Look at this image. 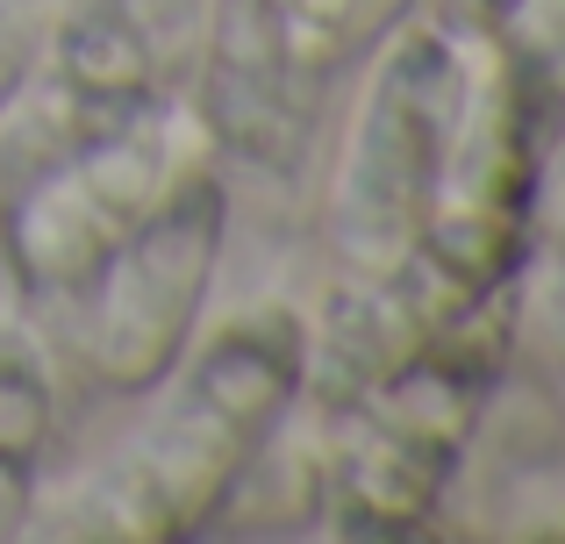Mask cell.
I'll list each match as a JSON object with an SVG mask.
<instances>
[{
    "label": "cell",
    "instance_id": "cell-11",
    "mask_svg": "<svg viewBox=\"0 0 565 544\" xmlns=\"http://www.w3.org/2000/svg\"><path fill=\"white\" fill-rule=\"evenodd\" d=\"M466 8H472V14H480V22H501V14H509V8H515V0H466Z\"/></svg>",
    "mask_w": 565,
    "mask_h": 544
},
{
    "label": "cell",
    "instance_id": "cell-4",
    "mask_svg": "<svg viewBox=\"0 0 565 544\" xmlns=\"http://www.w3.org/2000/svg\"><path fill=\"white\" fill-rule=\"evenodd\" d=\"M222 230H230L222 180L215 172H186L108 252V266L86 279L94 287L86 373L108 394H151L186 359L207 287H215V266H222Z\"/></svg>",
    "mask_w": 565,
    "mask_h": 544
},
{
    "label": "cell",
    "instance_id": "cell-2",
    "mask_svg": "<svg viewBox=\"0 0 565 544\" xmlns=\"http://www.w3.org/2000/svg\"><path fill=\"white\" fill-rule=\"evenodd\" d=\"M494 308L501 301L472 308L437 344H423L359 402H344L351 430L322 488V509L344 537H415L437 516L458 451L487 408L494 365L509 359V322L494 330Z\"/></svg>",
    "mask_w": 565,
    "mask_h": 544
},
{
    "label": "cell",
    "instance_id": "cell-6",
    "mask_svg": "<svg viewBox=\"0 0 565 544\" xmlns=\"http://www.w3.org/2000/svg\"><path fill=\"white\" fill-rule=\"evenodd\" d=\"M301 57L287 36V0H222L207 36V79L201 115L215 143L250 172H279L301 143Z\"/></svg>",
    "mask_w": 565,
    "mask_h": 544
},
{
    "label": "cell",
    "instance_id": "cell-7",
    "mask_svg": "<svg viewBox=\"0 0 565 544\" xmlns=\"http://www.w3.org/2000/svg\"><path fill=\"white\" fill-rule=\"evenodd\" d=\"M43 100H51L57 143L151 115V36L129 0H79L65 14Z\"/></svg>",
    "mask_w": 565,
    "mask_h": 544
},
{
    "label": "cell",
    "instance_id": "cell-1",
    "mask_svg": "<svg viewBox=\"0 0 565 544\" xmlns=\"http://www.w3.org/2000/svg\"><path fill=\"white\" fill-rule=\"evenodd\" d=\"M308 365H316V337L294 308H250L222 322L201 351L186 344V359L158 380L166 408L129 445V459L100 494V531L193 537L201 523H215L230 488L301 402Z\"/></svg>",
    "mask_w": 565,
    "mask_h": 544
},
{
    "label": "cell",
    "instance_id": "cell-8",
    "mask_svg": "<svg viewBox=\"0 0 565 544\" xmlns=\"http://www.w3.org/2000/svg\"><path fill=\"white\" fill-rule=\"evenodd\" d=\"M43 445H51V373L29 337L0 330V537H14L36 509Z\"/></svg>",
    "mask_w": 565,
    "mask_h": 544
},
{
    "label": "cell",
    "instance_id": "cell-10",
    "mask_svg": "<svg viewBox=\"0 0 565 544\" xmlns=\"http://www.w3.org/2000/svg\"><path fill=\"white\" fill-rule=\"evenodd\" d=\"M537 316H544V330H552V351L565 359V273L537 294Z\"/></svg>",
    "mask_w": 565,
    "mask_h": 544
},
{
    "label": "cell",
    "instance_id": "cell-9",
    "mask_svg": "<svg viewBox=\"0 0 565 544\" xmlns=\"http://www.w3.org/2000/svg\"><path fill=\"white\" fill-rule=\"evenodd\" d=\"M408 0H287V36L301 65H337V57L380 43L401 22Z\"/></svg>",
    "mask_w": 565,
    "mask_h": 544
},
{
    "label": "cell",
    "instance_id": "cell-5",
    "mask_svg": "<svg viewBox=\"0 0 565 544\" xmlns=\"http://www.w3.org/2000/svg\"><path fill=\"white\" fill-rule=\"evenodd\" d=\"M166 122L137 115L100 137L51 143L0 186V252L29 294H79L166 194Z\"/></svg>",
    "mask_w": 565,
    "mask_h": 544
},
{
    "label": "cell",
    "instance_id": "cell-3",
    "mask_svg": "<svg viewBox=\"0 0 565 544\" xmlns=\"http://www.w3.org/2000/svg\"><path fill=\"white\" fill-rule=\"evenodd\" d=\"M466 86L472 65L451 29H401L386 43L330 194V237L359 273H380L423 230L466 115Z\"/></svg>",
    "mask_w": 565,
    "mask_h": 544
}]
</instances>
